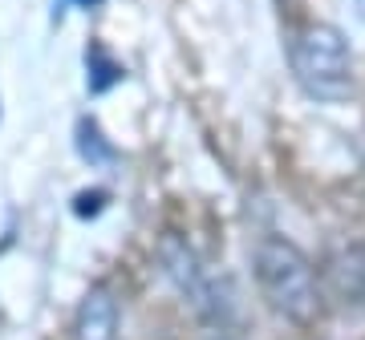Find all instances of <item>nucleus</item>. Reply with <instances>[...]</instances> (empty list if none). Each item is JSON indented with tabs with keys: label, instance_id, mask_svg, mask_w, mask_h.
<instances>
[{
	"label": "nucleus",
	"instance_id": "5",
	"mask_svg": "<svg viewBox=\"0 0 365 340\" xmlns=\"http://www.w3.org/2000/svg\"><path fill=\"white\" fill-rule=\"evenodd\" d=\"M78 154L90 162V166H110L118 158V150L110 142H106V134H102V126L93 118H81L78 122Z\"/></svg>",
	"mask_w": 365,
	"mask_h": 340
},
{
	"label": "nucleus",
	"instance_id": "2",
	"mask_svg": "<svg viewBox=\"0 0 365 340\" xmlns=\"http://www.w3.org/2000/svg\"><path fill=\"white\" fill-rule=\"evenodd\" d=\"M288 65L300 90L321 102H341L353 90V53L337 25H325V21L304 25L288 45Z\"/></svg>",
	"mask_w": 365,
	"mask_h": 340
},
{
	"label": "nucleus",
	"instance_id": "8",
	"mask_svg": "<svg viewBox=\"0 0 365 340\" xmlns=\"http://www.w3.org/2000/svg\"><path fill=\"white\" fill-rule=\"evenodd\" d=\"M353 9H357V16L365 21V0H353Z\"/></svg>",
	"mask_w": 365,
	"mask_h": 340
},
{
	"label": "nucleus",
	"instance_id": "4",
	"mask_svg": "<svg viewBox=\"0 0 365 340\" xmlns=\"http://www.w3.org/2000/svg\"><path fill=\"white\" fill-rule=\"evenodd\" d=\"M73 340H118V304L106 288H90L73 316Z\"/></svg>",
	"mask_w": 365,
	"mask_h": 340
},
{
	"label": "nucleus",
	"instance_id": "9",
	"mask_svg": "<svg viewBox=\"0 0 365 340\" xmlns=\"http://www.w3.org/2000/svg\"><path fill=\"white\" fill-rule=\"evenodd\" d=\"M78 4H81V9H93V4H98V0H78Z\"/></svg>",
	"mask_w": 365,
	"mask_h": 340
},
{
	"label": "nucleus",
	"instance_id": "6",
	"mask_svg": "<svg viewBox=\"0 0 365 340\" xmlns=\"http://www.w3.org/2000/svg\"><path fill=\"white\" fill-rule=\"evenodd\" d=\"M86 69H90V78H86L90 93L110 90V85H114V81H122V73H126L118 61H110V53H106L102 45H90V53H86Z\"/></svg>",
	"mask_w": 365,
	"mask_h": 340
},
{
	"label": "nucleus",
	"instance_id": "7",
	"mask_svg": "<svg viewBox=\"0 0 365 340\" xmlns=\"http://www.w3.org/2000/svg\"><path fill=\"white\" fill-rule=\"evenodd\" d=\"M102 191H93V195H78V215H98L102 211Z\"/></svg>",
	"mask_w": 365,
	"mask_h": 340
},
{
	"label": "nucleus",
	"instance_id": "3",
	"mask_svg": "<svg viewBox=\"0 0 365 340\" xmlns=\"http://www.w3.org/2000/svg\"><path fill=\"white\" fill-rule=\"evenodd\" d=\"M158 263H163V272L170 275V284L179 288V296L191 304L203 320H211V324H223V320H227L232 296L223 288V280L211 272L207 263L199 260L179 235H167L158 243Z\"/></svg>",
	"mask_w": 365,
	"mask_h": 340
},
{
	"label": "nucleus",
	"instance_id": "1",
	"mask_svg": "<svg viewBox=\"0 0 365 340\" xmlns=\"http://www.w3.org/2000/svg\"><path fill=\"white\" fill-rule=\"evenodd\" d=\"M256 284L264 300L272 304V312L292 324H313L321 316V284L313 263L284 235H264L256 243Z\"/></svg>",
	"mask_w": 365,
	"mask_h": 340
}]
</instances>
